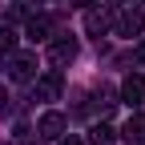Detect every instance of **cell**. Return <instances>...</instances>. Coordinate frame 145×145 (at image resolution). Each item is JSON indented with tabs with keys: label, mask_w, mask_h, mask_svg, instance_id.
<instances>
[{
	"label": "cell",
	"mask_w": 145,
	"mask_h": 145,
	"mask_svg": "<svg viewBox=\"0 0 145 145\" xmlns=\"http://www.w3.org/2000/svg\"><path fill=\"white\" fill-rule=\"evenodd\" d=\"M28 145H36V141H28Z\"/></svg>",
	"instance_id": "ac0fdd59"
},
{
	"label": "cell",
	"mask_w": 145,
	"mask_h": 145,
	"mask_svg": "<svg viewBox=\"0 0 145 145\" xmlns=\"http://www.w3.org/2000/svg\"><path fill=\"white\" fill-rule=\"evenodd\" d=\"M4 69H8V77L12 81H36V52H12V57L4 61Z\"/></svg>",
	"instance_id": "6da1fadb"
},
{
	"label": "cell",
	"mask_w": 145,
	"mask_h": 145,
	"mask_svg": "<svg viewBox=\"0 0 145 145\" xmlns=\"http://www.w3.org/2000/svg\"><path fill=\"white\" fill-rule=\"evenodd\" d=\"M89 133H93V145H113V141H117V133L109 129V125H93Z\"/></svg>",
	"instance_id": "8fae6325"
},
{
	"label": "cell",
	"mask_w": 145,
	"mask_h": 145,
	"mask_svg": "<svg viewBox=\"0 0 145 145\" xmlns=\"http://www.w3.org/2000/svg\"><path fill=\"white\" fill-rule=\"evenodd\" d=\"M121 101L125 105H145V77H141V72H129V77H125L121 81Z\"/></svg>",
	"instance_id": "52a82bcc"
},
{
	"label": "cell",
	"mask_w": 145,
	"mask_h": 145,
	"mask_svg": "<svg viewBox=\"0 0 145 145\" xmlns=\"http://www.w3.org/2000/svg\"><path fill=\"white\" fill-rule=\"evenodd\" d=\"M24 32H28V40H48V32H52V20H48V16H32Z\"/></svg>",
	"instance_id": "9c48e42d"
},
{
	"label": "cell",
	"mask_w": 145,
	"mask_h": 145,
	"mask_svg": "<svg viewBox=\"0 0 145 145\" xmlns=\"http://www.w3.org/2000/svg\"><path fill=\"white\" fill-rule=\"evenodd\" d=\"M16 52V32L12 28H0V61H8Z\"/></svg>",
	"instance_id": "30bf717a"
},
{
	"label": "cell",
	"mask_w": 145,
	"mask_h": 145,
	"mask_svg": "<svg viewBox=\"0 0 145 145\" xmlns=\"http://www.w3.org/2000/svg\"><path fill=\"white\" fill-rule=\"evenodd\" d=\"M137 65H141V69H145V40H141V44H137Z\"/></svg>",
	"instance_id": "9a60e30c"
},
{
	"label": "cell",
	"mask_w": 145,
	"mask_h": 145,
	"mask_svg": "<svg viewBox=\"0 0 145 145\" xmlns=\"http://www.w3.org/2000/svg\"><path fill=\"white\" fill-rule=\"evenodd\" d=\"M77 4H81V8H93V4H101V0H77Z\"/></svg>",
	"instance_id": "2e32d148"
},
{
	"label": "cell",
	"mask_w": 145,
	"mask_h": 145,
	"mask_svg": "<svg viewBox=\"0 0 145 145\" xmlns=\"http://www.w3.org/2000/svg\"><path fill=\"white\" fill-rule=\"evenodd\" d=\"M0 145H8V141H0Z\"/></svg>",
	"instance_id": "e0dca14e"
},
{
	"label": "cell",
	"mask_w": 145,
	"mask_h": 145,
	"mask_svg": "<svg viewBox=\"0 0 145 145\" xmlns=\"http://www.w3.org/2000/svg\"><path fill=\"white\" fill-rule=\"evenodd\" d=\"M12 113V97H8V89L0 85V117H8Z\"/></svg>",
	"instance_id": "4fadbf2b"
},
{
	"label": "cell",
	"mask_w": 145,
	"mask_h": 145,
	"mask_svg": "<svg viewBox=\"0 0 145 145\" xmlns=\"http://www.w3.org/2000/svg\"><path fill=\"white\" fill-rule=\"evenodd\" d=\"M57 97H61V72L52 69V72H44V77H36L32 101H57Z\"/></svg>",
	"instance_id": "5b68a950"
},
{
	"label": "cell",
	"mask_w": 145,
	"mask_h": 145,
	"mask_svg": "<svg viewBox=\"0 0 145 145\" xmlns=\"http://www.w3.org/2000/svg\"><path fill=\"white\" fill-rule=\"evenodd\" d=\"M48 61L57 65V69L72 65V61H77V40H72V36H61V40H52V44H48Z\"/></svg>",
	"instance_id": "8992f818"
},
{
	"label": "cell",
	"mask_w": 145,
	"mask_h": 145,
	"mask_svg": "<svg viewBox=\"0 0 145 145\" xmlns=\"http://www.w3.org/2000/svg\"><path fill=\"white\" fill-rule=\"evenodd\" d=\"M97 105H101V113H105V109H113L117 101H113V93H109V89H97Z\"/></svg>",
	"instance_id": "7c38bea8"
},
{
	"label": "cell",
	"mask_w": 145,
	"mask_h": 145,
	"mask_svg": "<svg viewBox=\"0 0 145 145\" xmlns=\"http://www.w3.org/2000/svg\"><path fill=\"white\" fill-rule=\"evenodd\" d=\"M61 145H85V141H81V137H72V133H65V137H61Z\"/></svg>",
	"instance_id": "5bb4252c"
},
{
	"label": "cell",
	"mask_w": 145,
	"mask_h": 145,
	"mask_svg": "<svg viewBox=\"0 0 145 145\" xmlns=\"http://www.w3.org/2000/svg\"><path fill=\"white\" fill-rule=\"evenodd\" d=\"M141 4H145V0H141Z\"/></svg>",
	"instance_id": "d6986e66"
},
{
	"label": "cell",
	"mask_w": 145,
	"mask_h": 145,
	"mask_svg": "<svg viewBox=\"0 0 145 145\" xmlns=\"http://www.w3.org/2000/svg\"><path fill=\"white\" fill-rule=\"evenodd\" d=\"M109 28H113V12H109V8L93 4V8L85 12V32H89V36H97V40H101Z\"/></svg>",
	"instance_id": "277c9868"
},
{
	"label": "cell",
	"mask_w": 145,
	"mask_h": 145,
	"mask_svg": "<svg viewBox=\"0 0 145 145\" xmlns=\"http://www.w3.org/2000/svg\"><path fill=\"white\" fill-rule=\"evenodd\" d=\"M113 28H117V36H141L145 32V12L141 8H121L113 16Z\"/></svg>",
	"instance_id": "3957f363"
},
{
	"label": "cell",
	"mask_w": 145,
	"mask_h": 145,
	"mask_svg": "<svg viewBox=\"0 0 145 145\" xmlns=\"http://www.w3.org/2000/svg\"><path fill=\"white\" fill-rule=\"evenodd\" d=\"M121 137L129 145H145V113H129V121L121 125Z\"/></svg>",
	"instance_id": "ba28073f"
},
{
	"label": "cell",
	"mask_w": 145,
	"mask_h": 145,
	"mask_svg": "<svg viewBox=\"0 0 145 145\" xmlns=\"http://www.w3.org/2000/svg\"><path fill=\"white\" fill-rule=\"evenodd\" d=\"M36 133H40L44 141H61L69 133V117L57 113V109H48V113H40V121H36Z\"/></svg>",
	"instance_id": "7a4b0ae2"
}]
</instances>
